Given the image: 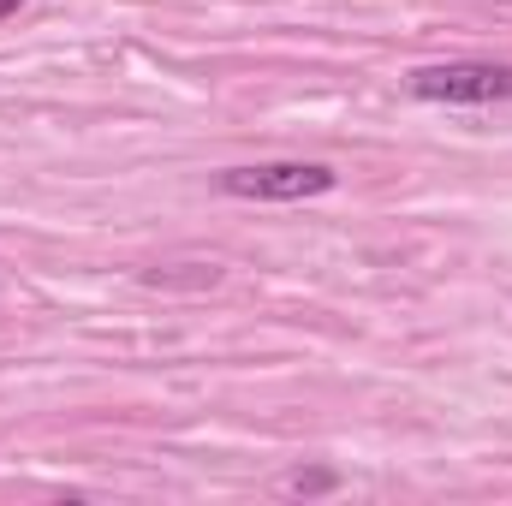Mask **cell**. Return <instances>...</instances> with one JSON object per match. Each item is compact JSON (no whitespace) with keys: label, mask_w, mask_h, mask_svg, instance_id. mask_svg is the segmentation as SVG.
<instances>
[{"label":"cell","mask_w":512,"mask_h":506,"mask_svg":"<svg viewBox=\"0 0 512 506\" xmlns=\"http://www.w3.org/2000/svg\"><path fill=\"white\" fill-rule=\"evenodd\" d=\"M334 185L340 173L328 161H256V167L221 173V191L245 203H310V197H328Z\"/></svg>","instance_id":"1"},{"label":"cell","mask_w":512,"mask_h":506,"mask_svg":"<svg viewBox=\"0 0 512 506\" xmlns=\"http://www.w3.org/2000/svg\"><path fill=\"white\" fill-rule=\"evenodd\" d=\"M411 96L417 102H447V108H495V102H512V66H501V60L423 66V72H411Z\"/></svg>","instance_id":"2"},{"label":"cell","mask_w":512,"mask_h":506,"mask_svg":"<svg viewBox=\"0 0 512 506\" xmlns=\"http://www.w3.org/2000/svg\"><path fill=\"white\" fill-rule=\"evenodd\" d=\"M280 489L286 495H322V489H334V471H292Z\"/></svg>","instance_id":"3"},{"label":"cell","mask_w":512,"mask_h":506,"mask_svg":"<svg viewBox=\"0 0 512 506\" xmlns=\"http://www.w3.org/2000/svg\"><path fill=\"white\" fill-rule=\"evenodd\" d=\"M18 12V0H0V18H12Z\"/></svg>","instance_id":"4"}]
</instances>
